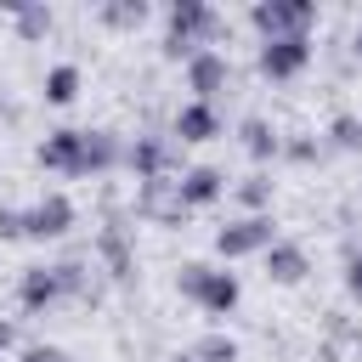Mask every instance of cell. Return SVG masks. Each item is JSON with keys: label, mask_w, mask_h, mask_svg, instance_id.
Returning <instances> with one entry per match:
<instances>
[{"label": "cell", "mask_w": 362, "mask_h": 362, "mask_svg": "<svg viewBox=\"0 0 362 362\" xmlns=\"http://www.w3.org/2000/svg\"><path fill=\"white\" fill-rule=\"evenodd\" d=\"M260 260H266V277H272V283H300V277L311 272L305 249H300V243H288V238H277V243H272Z\"/></svg>", "instance_id": "cell-13"}, {"label": "cell", "mask_w": 362, "mask_h": 362, "mask_svg": "<svg viewBox=\"0 0 362 362\" xmlns=\"http://www.w3.org/2000/svg\"><path fill=\"white\" fill-rule=\"evenodd\" d=\"M351 51H356V57H362V23H356V34H351Z\"/></svg>", "instance_id": "cell-26"}, {"label": "cell", "mask_w": 362, "mask_h": 362, "mask_svg": "<svg viewBox=\"0 0 362 362\" xmlns=\"http://www.w3.org/2000/svg\"><path fill=\"white\" fill-rule=\"evenodd\" d=\"M175 288L198 305V311H209V317H226L232 305H238V277L232 272H221V266H204V260H187L181 272H175Z\"/></svg>", "instance_id": "cell-3"}, {"label": "cell", "mask_w": 362, "mask_h": 362, "mask_svg": "<svg viewBox=\"0 0 362 362\" xmlns=\"http://www.w3.org/2000/svg\"><path fill=\"white\" fill-rule=\"evenodd\" d=\"M305 62H311V34H294V40H260V74H266V79H294Z\"/></svg>", "instance_id": "cell-9"}, {"label": "cell", "mask_w": 362, "mask_h": 362, "mask_svg": "<svg viewBox=\"0 0 362 362\" xmlns=\"http://www.w3.org/2000/svg\"><path fill=\"white\" fill-rule=\"evenodd\" d=\"M136 209H141L147 221H158V226H181V221H187V204H181V187H175V175L141 181V192H136Z\"/></svg>", "instance_id": "cell-7"}, {"label": "cell", "mask_w": 362, "mask_h": 362, "mask_svg": "<svg viewBox=\"0 0 362 362\" xmlns=\"http://www.w3.org/2000/svg\"><path fill=\"white\" fill-rule=\"evenodd\" d=\"M345 288L362 300V249H356V255H351V266H345Z\"/></svg>", "instance_id": "cell-24"}, {"label": "cell", "mask_w": 362, "mask_h": 362, "mask_svg": "<svg viewBox=\"0 0 362 362\" xmlns=\"http://www.w3.org/2000/svg\"><path fill=\"white\" fill-rule=\"evenodd\" d=\"M0 238H23V209L0 204Z\"/></svg>", "instance_id": "cell-22"}, {"label": "cell", "mask_w": 362, "mask_h": 362, "mask_svg": "<svg viewBox=\"0 0 362 362\" xmlns=\"http://www.w3.org/2000/svg\"><path fill=\"white\" fill-rule=\"evenodd\" d=\"M238 204H249V215H266V204H272V175H266V170L243 175V181H238Z\"/></svg>", "instance_id": "cell-17"}, {"label": "cell", "mask_w": 362, "mask_h": 362, "mask_svg": "<svg viewBox=\"0 0 362 362\" xmlns=\"http://www.w3.org/2000/svg\"><path fill=\"white\" fill-rule=\"evenodd\" d=\"M17 300H23V311H45L51 300H62L57 266H23V277H17Z\"/></svg>", "instance_id": "cell-11"}, {"label": "cell", "mask_w": 362, "mask_h": 362, "mask_svg": "<svg viewBox=\"0 0 362 362\" xmlns=\"http://www.w3.org/2000/svg\"><path fill=\"white\" fill-rule=\"evenodd\" d=\"M74 96H79V68H74V62H57V68L45 74V102L62 107V102H74Z\"/></svg>", "instance_id": "cell-16"}, {"label": "cell", "mask_w": 362, "mask_h": 362, "mask_svg": "<svg viewBox=\"0 0 362 362\" xmlns=\"http://www.w3.org/2000/svg\"><path fill=\"white\" fill-rule=\"evenodd\" d=\"M96 17H102L107 28H141V23H147V6H141V0H119V6H102Z\"/></svg>", "instance_id": "cell-18"}, {"label": "cell", "mask_w": 362, "mask_h": 362, "mask_svg": "<svg viewBox=\"0 0 362 362\" xmlns=\"http://www.w3.org/2000/svg\"><path fill=\"white\" fill-rule=\"evenodd\" d=\"M226 85H232V62H226L221 45H204V51L187 57V90H192V102H215Z\"/></svg>", "instance_id": "cell-6"}, {"label": "cell", "mask_w": 362, "mask_h": 362, "mask_svg": "<svg viewBox=\"0 0 362 362\" xmlns=\"http://www.w3.org/2000/svg\"><path fill=\"white\" fill-rule=\"evenodd\" d=\"M221 40V11L215 6H204V0H175L170 6V34H164V57H192V51H204V45H215Z\"/></svg>", "instance_id": "cell-2"}, {"label": "cell", "mask_w": 362, "mask_h": 362, "mask_svg": "<svg viewBox=\"0 0 362 362\" xmlns=\"http://www.w3.org/2000/svg\"><path fill=\"white\" fill-rule=\"evenodd\" d=\"M175 136H181V141H209V136H221L215 102H181V107H175Z\"/></svg>", "instance_id": "cell-12"}, {"label": "cell", "mask_w": 362, "mask_h": 362, "mask_svg": "<svg viewBox=\"0 0 362 362\" xmlns=\"http://www.w3.org/2000/svg\"><path fill=\"white\" fill-rule=\"evenodd\" d=\"M119 158L124 147L113 130H51L40 141V164L57 175H96V170H113Z\"/></svg>", "instance_id": "cell-1"}, {"label": "cell", "mask_w": 362, "mask_h": 362, "mask_svg": "<svg viewBox=\"0 0 362 362\" xmlns=\"http://www.w3.org/2000/svg\"><path fill=\"white\" fill-rule=\"evenodd\" d=\"M283 153H288V158H294V164H311V158H317V153H322V147H317V141H311V136H300V141H283Z\"/></svg>", "instance_id": "cell-21"}, {"label": "cell", "mask_w": 362, "mask_h": 362, "mask_svg": "<svg viewBox=\"0 0 362 362\" xmlns=\"http://www.w3.org/2000/svg\"><path fill=\"white\" fill-rule=\"evenodd\" d=\"M328 136H334V147H345V153H362V119H356V113H339V119L328 124Z\"/></svg>", "instance_id": "cell-19"}, {"label": "cell", "mask_w": 362, "mask_h": 362, "mask_svg": "<svg viewBox=\"0 0 362 362\" xmlns=\"http://www.w3.org/2000/svg\"><path fill=\"white\" fill-rule=\"evenodd\" d=\"M249 23L260 28V40H294V34H311L317 6L311 0H255Z\"/></svg>", "instance_id": "cell-4"}, {"label": "cell", "mask_w": 362, "mask_h": 362, "mask_svg": "<svg viewBox=\"0 0 362 362\" xmlns=\"http://www.w3.org/2000/svg\"><path fill=\"white\" fill-rule=\"evenodd\" d=\"M238 136H243V147H249V158H260V164L283 153V136H277V124H272V119H260V113H249Z\"/></svg>", "instance_id": "cell-15"}, {"label": "cell", "mask_w": 362, "mask_h": 362, "mask_svg": "<svg viewBox=\"0 0 362 362\" xmlns=\"http://www.w3.org/2000/svg\"><path fill=\"white\" fill-rule=\"evenodd\" d=\"M96 255H102L107 277H130V272H136V249H130L124 226H102V232H96Z\"/></svg>", "instance_id": "cell-14"}, {"label": "cell", "mask_w": 362, "mask_h": 362, "mask_svg": "<svg viewBox=\"0 0 362 362\" xmlns=\"http://www.w3.org/2000/svg\"><path fill=\"white\" fill-rule=\"evenodd\" d=\"M11 339H17V328H11V317H0V351H11Z\"/></svg>", "instance_id": "cell-25"}, {"label": "cell", "mask_w": 362, "mask_h": 362, "mask_svg": "<svg viewBox=\"0 0 362 362\" xmlns=\"http://www.w3.org/2000/svg\"><path fill=\"white\" fill-rule=\"evenodd\" d=\"M17 362H68V356H62L57 345H23V356H17Z\"/></svg>", "instance_id": "cell-23"}, {"label": "cell", "mask_w": 362, "mask_h": 362, "mask_svg": "<svg viewBox=\"0 0 362 362\" xmlns=\"http://www.w3.org/2000/svg\"><path fill=\"white\" fill-rule=\"evenodd\" d=\"M272 243H277V221H272V215H238V221H226V226L215 232V249H221L226 260L266 255Z\"/></svg>", "instance_id": "cell-5"}, {"label": "cell", "mask_w": 362, "mask_h": 362, "mask_svg": "<svg viewBox=\"0 0 362 362\" xmlns=\"http://www.w3.org/2000/svg\"><path fill=\"white\" fill-rule=\"evenodd\" d=\"M175 187H181V204H187V209H204V204H215V198L226 192V170H215V164H192V170L175 175Z\"/></svg>", "instance_id": "cell-10"}, {"label": "cell", "mask_w": 362, "mask_h": 362, "mask_svg": "<svg viewBox=\"0 0 362 362\" xmlns=\"http://www.w3.org/2000/svg\"><path fill=\"white\" fill-rule=\"evenodd\" d=\"M68 226H74L68 192H45V198H34V204L23 209V238H62Z\"/></svg>", "instance_id": "cell-8"}, {"label": "cell", "mask_w": 362, "mask_h": 362, "mask_svg": "<svg viewBox=\"0 0 362 362\" xmlns=\"http://www.w3.org/2000/svg\"><path fill=\"white\" fill-rule=\"evenodd\" d=\"M45 28H51V11H45V6H23V11H17V34H23V40H40Z\"/></svg>", "instance_id": "cell-20"}]
</instances>
